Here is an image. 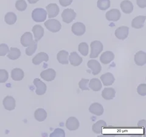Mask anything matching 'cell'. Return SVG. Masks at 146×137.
Here are the masks:
<instances>
[{
  "instance_id": "1",
  "label": "cell",
  "mask_w": 146,
  "mask_h": 137,
  "mask_svg": "<svg viewBox=\"0 0 146 137\" xmlns=\"http://www.w3.org/2000/svg\"><path fill=\"white\" fill-rule=\"evenodd\" d=\"M91 53L90 55V57L91 59L97 58L99 54H100L104 49L103 44L100 41H93L91 43Z\"/></svg>"
},
{
  "instance_id": "2",
  "label": "cell",
  "mask_w": 146,
  "mask_h": 137,
  "mask_svg": "<svg viewBox=\"0 0 146 137\" xmlns=\"http://www.w3.org/2000/svg\"><path fill=\"white\" fill-rule=\"evenodd\" d=\"M47 12L42 8H36L32 12V18L35 22H43L46 19Z\"/></svg>"
},
{
  "instance_id": "3",
  "label": "cell",
  "mask_w": 146,
  "mask_h": 137,
  "mask_svg": "<svg viewBox=\"0 0 146 137\" xmlns=\"http://www.w3.org/2000/svg\"><path fill=\"white\" fill-rule=\"evenodd\" d=\"M44 26L48 30L54 33H57L62 28V25L57 20L55 19H50L47 20L44 23Z\"/></svg>"
},
{
  "instance_id": "4",
  "label": "cell",
  "mask_w": 146,
  "mask_h": 137,
  "mask_svg": "<svg viewBox=\"0 0 146 137\" xmlns=\"http://www.w3.org/2000/svg\"><path fill=\"white\" fill-rule=\"evenodd\" d=\"M76 17V13L72 9H66L62 13V20L67 24L71 23L75 19Z\"/></svg>"
},
{
  "instance_id": "5",
  "label": "cell",
  "mask_w": 146,
  "mask_h": 137,
  "mask_svg": "<svg viewBox=\"0 0 146 137\" xmlns=\"http://www.w3.org/2000/svg\"><path fill=\"white\" fill-rule=\"evenodd\" d=\"M86 27L84 24L81 22H77L73 24L71 27V31L74 35L77 36H81L85 33Z\"/></svg>"
},
{
  "instance_id": "6",
  "label": "cell",
  "mask_w": 146,
  "mask_h": 137,
  "mask_svg": "<svg viewBox=\"0 0 146 137\" xmlns=\"http://www.w3.org/2000/svg\"><path fill=\"white\" fill-rule=\"evenodd\" d=\"M33 84L36 86L35 93L38 95H43L46 93L47 86L44 82H43L38 78H36L34 80Z\"/></svg>"
},
{
  "instance_id": "7",
  "label": "cell",
  "mask_w": 146,
  "mask_h": 137,
  "mask_svg": "<svg viewBox=\"0 0 146 137\" xmlns=\"http://www.w3.org/2000/svg\"><path fill=\"white\" fill-rule=\"evenodd\" d=\"M56 76V72L52 68L45 70L43 71L40 74V77L46 81L51 82L54 80Z\"/></svg>"
},
{
  "instance_id": "8",
  "label": "cell",
  "mask_w": 146,
  "mask_h": 137,
  "mask_svg": "<svg viewBox=\"0 0 146 137\" xmlns=\"http://www.w3.org/2000/svg\"><path fill=\"white\" fill-rule=\"evenodd\" d=\"M87 66L92 71V74L94 76L98 75L102 70V67L96 60H90L87 63Z\"/></svg>"
},
{
  "instance_id": "9",
  "label": "cell",
  "mask_w": 146,
  "mask_h": 137,
  "mask_svg": "<svg viewBox=\"0 0 146 137\" xmlns=\"http://www.w3.org/2000/svg\"><path fill=\"white\" fill-rule=\"evenodd\" d=\"M106 17L107 20L108 21H117L120 19V18L121 17V13L118 9H112L111 10L108 11L106 13Z\"/></svg>"
},
{
  "instance_id": "10",
  "label": "cell",
  "mask_w": 146,
  "mask_h": 137,
  "mask_svg": "<svg viewBox=\"0 0 146 137\" xmlns=\"http://www.w3.org/2000/svg\"><path fill=\"white\" fill-rule=\"evenodd\" d=\"M3 104L5 109L9 111L13 110L16 107L15 100L12 96H7L3 99Z\"/></svg>"
},
{
  "instance_id": "11",
  "label": "cell",
  "mask_w": 146,
  "mask_h": 137,
  "mask_svg": "<svg viewBox=\"0 0 146 137\" xmlns=\"http://www.w3.org/2000/svg\"><path fill=\"white\" fill-rule=\"evenodd\" d=\"M129 28L127 26H123L118 27L115 31V36L119 40H125L129 35Z\"/></svg>"
},
{
  "instance_id": "12",
  "label": "cell",
  "mask_w": 146,
  "mask_h": 137,
  "mask_svg": "<svg viewBox=\"0 0 146 137\" xmlns=\"http://www.w3.org/2000/svg\"><path fill=\"white\" fill-rule=\"evenodd\" d=\"M46 9L47 10L49 18H52L57 17L59 11H60L58 5H57V4L56 3H51L48 4L46 7Z\"/></svg>"
},
{
  "instance_id": "13",
  "label": "cell",
  "mask_w": 146,
  "mask_h": 137,
  "mask_svg": "<svg viewBox=\"0 0 146 137\" xmlns=\"http://www.w3.org/2000/svg\"><path fill=\"white\" fill-rule=\"evenodd\" d=\"M66 127L68 130L71 131L76 130L79 127V122L75 117H70L68 119L66 122Z\"/></svg>"
},
{
  "instance_id": "14",
  "label": "cell",
  "mask_w": 146,
  "mask_h": 137,
  "mask_svg": "<svg viewBox=\"0 0 146 137\" xmlns=\"http://www.w3.org/2000/svg\"><path fill=\"white\" fill-rule=\"evenodd\" d=\"M135 63L138 66H143L146 63V54L144 51L137 52L134 57Z\"/></svg>"
},
{
  "instance_id": "15",
  "label": "cell",
  "mask_w": 146,
  "mask_h": 137,
  "mask_svg": "<svg viewBox=\"0 0 146 137\" xmlns=\"http://www.w3.org/2000/svg\"><path fill=\"white\" fill-rule=\"evenodd\" d=\"M89 111L96 116H101L104 113V108L100 104L95 102L91 105L89 108Z\"/></svg>"
},
{
  "instance_id": "16",
  "label": "cell",
  "mask_w": 146,
  "mask_h": 137,
  "mask_svg": "<svg viewBox=\"0 0 146 137\" xmlns=\"http://www.w3.org/2000/svg\"><path fill=\"white\" fill-rule=\"evenodd\" d=\"M115 59V55L111 51H106L101 54L100 61L104 65H107L112 62Z\"/></svg>"
},
{
  "instance_id": "17",
  "label": "cell",
  "mask_w": 146,
  "mask_h": 137,
  "mask_svg": "<svg viewBox=\"0 0 146 137\" xmlns=\"http://www.w3.org/2000/svg\"><path fill=\"white\" fill-rule=\"evenodd\" d=\"M48 55L44 52H41L36 54L33 59V63L35 65H40L42 62H48Z\"/></svg>"
},
{
  "instance_id": "18",
  "label": "cell",
  "mask_w": 146,
  "mask_h": 137,
  "mask_svg": "<svg viewBox=\"0 0 146 137\" xmlns=\"http://www.w3.org/2000/svg\"><path fill=\"white\" fill-rule=\"evenodd\" d=\"M69 61L71 65L77 67L79 66L82 63L83 59L76 52H72L69 57Z\"/></svg>"
},
{
  "instance_id": "19",
  "label": "cell",
  "mask_w": 146,
  "mask_h": 137,
  "mask_svg": "<svg viewBox=\"0 0 146 137\" xmlns=\"http://www.w3.org/2000/svg\"><path fill=\"white\" fill-rule=\"evenodd\" d=\"M21 44L25 47H27L33 43V37L29 32H26L24 34H23L20 39Z\"/></svg>"
},
{
  "instance_id": "20",
  "label": "cell",
  "mask_w": 146,
  "mask_h": 137,
  "mask_svg": "<svg viewBox=\"0 0 146 137\" xmlns=\"http://www.w3.org/2000/svg\"><path fill=\"white\" fill-rule=\"evenodd\" d=\"M146 17L138 16L135 17L131 21V26L135 29H141L144 26Z\"/></svg>"
},
{
  "instance_id": "21",
  "label": "cell",
  "mask_w": 146,
  "mask_h": 137,
  "mask_svg": "<svg viewBox=\"0 0 146 137\" xmlns=\"http://www.w3.org/2000/svg\"><path fill=\"white\" fill-rule=\"evenodd\" d=\"M100 78L105 86H110L113 85L115 80L114 76L110 72H107L106 74H102Z\"/></svg>"
},
{
  "instance_id": "22",
  "label": "cell",
  "mask_w": 146,
  "mask_h": 137,
  "mask_svg": "<svg viewBox=\"0 0 146 137\" xmlns=\"http://www.w3.org/2000/svg\"><path fill=\"white\" fill-rule=\"evenodd\" d=\"M120 7L122 12L126 14H130L133 10V4L129 0H124V1H122L120 4Z\"/></svg>"
},
{
  "instance_id": "23",
  "label": "cell",
  "mask_w": 146,
  "mask_h": 137,
  "mask_svg": "<svg viewBox=\"0 0 146 137\" xmlns=\"http://www.w3.org/2000/svg\"><path fill=\"white\" fill-rule=\"evenodd\" d=\"M32 31H33V33L34 34L35 40L37 41V42L42 39L44 35V29L41 25H35L33 27Z\"/></svg>"
},
{
  "instance_id": "24",
  "label": "cell",
  "mask_w": 146,
  "mask_h": 137,
  "mask_svg": "<svg viewBox=\"0 0 146 137\" xmlns=\"http://www.w3.org/2000/svg\"><path fill=\"white\" fill-rule=\"evenodd\" d=\"M25 73L20 68H14L12 70L11 77L13 80L20 81L24 78Z\"/></svg>"
},
{
  "instance_id": "25",
  "label": "cell",
  "mask_w": 146,
  "mask_h": 137,
  "mask_svg": "<svg viewBox=\"0 0 146 137\" xmlns=\"http://www.w3.org/2000/svg\"><path fill=\"white\" fill-rule=\"evenodd\" d=\"M57 59L58 62L63 64V65H67L68 64V53L65 50H62L59 51L57 55Z\"/></svg>"
},
{
  "instance_id": "26",
  "label": "cell",
  "mask_w": 146,
  "mask_h": 137,
  "mask_svg": "<svg viewBox=\"0 0 146 137\" xmlns=\"http://www.w3.org/2000/svg\"><path fill=\"white\" fill-rule=\"evenodd\" d=\"M116 91L113 88H106L102 91V96L106 100H111L115 97Z\"/></svg>"
},
{
  "instance_id": "27",
  "label": "cell",
  "mask_w": 146,
  "mask_h": 137,
  "mask_svg": "<svg viewBox=\"0 0 146 137\" xmlns=\"http://www.w3.org/2000/svg\"><path fill=\"white\" fill-rule=\"evenodd\" d=\"M107 126L106 122L104 120H99L93 125L92 130L95 134H100L102 132L103 128Z\"/></svg>"
},
{
  "instance_id": "28",
  "label": "cell",
  "mask_w": 146,
  "mask_h": 137,
  "mask_svg": "<svg viewBox=\"0 0 146 137\" xmlns=\"http://www.w3.org/2000/svg\"><path fill=\"white\" fill-rule=\"evenodd\" d=\"M21 56V51L17 48H11L7 53V57L12 61L17 60Z\"/></svg>"
},
{
  "instance_id": "29",
  "label": "cell",
  "mask_w": 146,
  "mask_h": 137,
  "mask_svg": "<svg viewBox=\"0 0 146 137\" xmlns=\"http://www.w3.org/2000/svg\"><path fill=\"white\" fill-rule=\"evenodd\" d=\"M89 82V88H90L92 90L94 91H98L101 90L102 85L99 79L94 78L91 79Z\"/></svg>"
},
{
  "instance_id": "30",
  "label": "cell",
  "mask_w": 146,
  "mask_h": 137,
  "mask_svg": "<svg viewBox=\"0 0 146 137\" xmlns=\"http://www.w3.org/2000/svg\"><path fill=\"white\" fill-rule=\"evenodd\" d=\"M34 117L36 120L42 122L46 120L47 117V113L43 108L36 109L34 113Z\"/></svg>"
},
{
  "instance_id": "31",
  "label": "cell",
  "mask_w": 146,
  "mask_h": 137,
  "mask_svg": "<svg viewBox=\"0 0 146 137\" xmlns=\"http://www.w3.org/2000/svg\"><path fill=\"white\" fill-rule=\"evenodd\" d=\"M17 20V15L13 12H8L4 17V21L7 25H12L15 24Z\"/></svg>"
},
{
  "instance_id": "32",
  "label": "cell",
  "mask_w": 146,
  "mask_h": 137,
  "mask_svg": "<svg viewBox=\"0 0 146 137\" xmlns=\"http://www.w3.org/2000/svg\"><path fill=\"white\" fill-rule=\"evenodd\" d=\"M36 49H37V41L33 40V43L26 49V55L28 56H33L34 53L36 51Z\"/></svg>"
},
{
  "instance_id": "33",
  "label": "cell",
  "mask_w": 146,
  "mask_h": 137,
  "mask_svg": "<svg viewBox=\"0 0 146 137\" xmlns=\"http://www.w3.org/2000/svg\"><path fill=\"white\" fill-rule=\"evenodd\" d=\"M97 6L100 10L106 11L110 7V0H98Z\"/></svg>"
},
{
  "instance_id": "34",
  "label": "cell",
  "mask_w": 146,
  "mask_h": 137,
  "mask_svg": "<svg viewBox=\"0 0 146 137\" xmlns=\"http://www.w3.org/2000/svg\"><path fill=\"white\" fill-rule=\"evenodd\" d=\"M79 51L80 53L83 55L84 56H86L88 54V44L85 42H82L79 45Z\"/></svg>"
},
{
  "instance_id": "35",
  "label": "cell",
  "mask_w": 146,
  "mask_h": 137,
  "mask_svg": "<svg viewBox=\"0 0 146 137\" xmlns=\"http://www.w3.org/2000/svg\"><path fill=\"white\" fill-rule=\"evenodd\" d=\"M27 3L25 0H17L15 3V7L18 11H24L27 8Z\"/></svg>"
},
{
  "instance_id": "36",
  "label": "cell",
  "mask_w": 146,
  "mask_h": 137,
  "mask_svg": "<svg viewBox=\"0 0 146 137\" xmlns=\"http://www.w3.org/2000/svg\"><path fill=\"white\" fill-rule=\"evenodd\" d=\"M89 83V80L86 79H82L79 82V88L82 90H90V88L88 87V84Z\"/></svg>"
},
{
  "instance_id": "37",
  "label": "cell",
  "mask_w": 146,
  "mask_h": 137,
  "mask_svg": "<svg viewBox=\"0 0 146 137\" xmlns=\"http://www.w3.org/2000/svg\"><path fill=\"white\" fill-rule=\"evenodd\" d=\"M9 78V73L6 70H0V83H4Z\"/></svg>"
},
{
  "instance_id": "38",
  "label": "cell",
  "mask_w": 146,
  "mask_h": 137,
  "mask_svg": "<svg viewBox=\"0 0 146 137\" xmlns=\"http://www.w3.org/2000/svg\"><path fill=\"white\" fill-rule=\"evenodd\" d=\"M9 51V48L6 44L0 45V56H5Z\"/></svg>"
},
{
  "instance_id": "39",
  "label": "cell",
  "mask_w": 146,
  "mask_h": 137,
  "mask_svg": "<svg viewBox=\"0 0 146 137\" xmlns=\"http://www.w3.org/2000/svg\"><path fill=\"white\" fill-rule=\"evenodd\" d=\"M137 92L141 96H144L146 95V84H140L138 88H137Z\"/></svg>"
},
{
  "instance_id": "40",
  "label": "cell",
  "mask_w": 146,
  "mask_h": 137,
  "mask_svg": "<svg viewBox=\"0 0 146 137\" xmlns=\"http://www.w3.org/2000/svg\"><path fill=\"white\" fill-rule=\"evenodd\" d=\"M65 131H64L62 129H55L54 132L50 135V136H65Z\"/></svg>"
},
{
  "instance_id": "41",
  "label": "cell",
  "mask_w": 146,
  "mask_h": 137,
  "mask_svg": "<svg viewBox=\"0 0 146 137\" xmlns=\"http://www.w3.org/2000/svg\"><path fill=\"white\" fill-rule=\"evenodd\" d=\"M72 2V0H59V3L63 7H66L71 5Z\"/></svg>"
},
{
  "instance_id": "42",
  "label": "cell",
  "mask_w": 146,
  "mask_h": 137,
  "mask_svg": "<svg viewBox=\"0 0 146 137\" xmlns=\"http://www.w3.org/2000/svg\"><path fill=\"white\" fill-rule=\"evenodd\" d=\"M136 3L140 8L146 7V0H136Z\"/></svg>"
},
{
  "instance_id": "43",
  "label": "cell",
  "mask_w": 146,
  "mask_h": 137,
  "mask_svg": "<svg viewBox=\"0 0 146 137\" xmlns=\"http://www.w3.org/2000/svg\"><path fill=\"white\" fill-rule=\"evenodd\" d=\"M145 122L146 121L145 120H141V121H139L138 124V126H143L144 127H145Z\"/></svg>"
},
{
  "instance_id": "44",
  "label": "cell",
  "mask_w": 146,
  "mask_h": 137,
  "mask_svg": "<svg viewBox=\"0 0 146 137\" xmlns=\"http://www.w3.org/2000/svg\"><path fill=\"white\" fill-rule=\"evenodd\" d=\"M39 0H27V1H28L30 4H35Z\"/></svg>"
}]
</instances>
